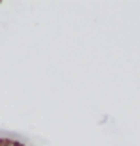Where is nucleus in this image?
<instances>
[{"label": "nucleus", "instance_id": "nucleus-1", "mask_svg": "<svg viewBox=\"0 0 140 146\" xmlns=\"http://www.w3.org/2000/svg\"><path fill=\"white\" fill-rule=\"evenodd\" d=\"M0 146H15V144H12V142H2Z\"/></svg>", "mask_w": 140, "mask_h": 146}]
</instances>
